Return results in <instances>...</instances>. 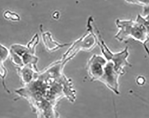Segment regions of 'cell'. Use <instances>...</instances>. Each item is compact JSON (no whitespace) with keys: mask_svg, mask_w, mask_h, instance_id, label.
I'll return each instance as SVG.
<instances>
[{"mask_svg":"<svg viewBox=\"0 0 149 118\" xmlns=\"http://www.w3.org/2000/svg\"><path fill=\"white\" fill-rule=\"evenodd\" d=\"M42 40L44 43L46 49L48 51H55L59 49L66 47L67 46L70 45H71L70 43L68 44H61L58 43L57 41H55L52 37V34L49 32H43L42 30Z\"/></svg>","mask_w":149,"mask_h":118,"instance_id":"cell-6","label":"cell"},{"mask_svg":"<svg viewBox=\"0 0 149 118\" xmlns=\"http://www.w3.org/2000/svg\"><path fill=\"white\" fill-rule=\"evenodd\" d=\"M53 18L54 19H56V20H57L58 18H59L60 16V14L58 11H55V12H54L52 15Z\"/></svg>","mask_w":149,"mask_h":118,"instance_id":"cell-13","label":"cell"},{"mask_svg":"<svg viewBox=\"0 0 149 118\" xmlns=\"http://www.w3.org/2000/svg\"><path fill=\"white\" fill-rule=\"evenodd\" d=\"M3 17L7 20L12 21H19L21 20V17L18 14L10 10L4 12Z\"/></svg>","mask_w":149,"mask_h":118,"instance_id":"cell-8","label":"cell"},{"mask_svg":"<svg viewBox=\"0 0 149 118\" xmlns=\"http://www.w3.org/2000/svg\"><path fill=\"white\" fill-rule=\"evenodd\" d=\"M137 84L139 86H143L146 83V79L143 75H139L136 80Z\"/></svg>","mask_w":149,"mask_h":118,"instance_id":"cell-11","label":"cell"},{"mask_svg":"<svg viewBox=\"0 0 149 118\" xmlns=\"http://www.w3.org/2000/svg\"><path fill=\"white\" fill-rule=\"evenodd\" d=\"M10 55L12 61L17 68H22L26 65L36 64L38 58L35 53L27 47L20 44H13L11 46Z\"/></svg>","mask_w":149,"mask_h":118,"instance_id":"cell-2","label":"cell"},{"mask_svg":"<svg viewBox=\"0 0 149 118\" xmlns=\"http://www.w3.org/2000/svg\"><path fill=\"white\" fill-rule=\"evenodd\" d=\"M125 1L127 3L136 4L141 6V0H125Z\"/></svg>","mask_w":149,"mask_h":118,"instance_id":"cell-12","label":"cell"},{"mask_svg":"<svg viewBox=\"0 0 149 118\" xmlns=\"http://www.w3.org/2000/svg\"><path fill=\"white\" fill-rule=\"evenodd\" d=\"M136 21L144 26L149 34V21L146 20L144 17L141 16V15L138 14L137 15Z\"/></svg>","mask_w":149,"mask_h":118,"instance_id":"cell-10","label":"cell"},{"mask_svg":"<svg viewBox=\"0 0 149 118\" xmlns=\"http://www.w3.org/2000/svg\"><path fill=\"white\" fill-rule=\"evenodd\" d=\"M107 62L106 59L101 56H92L88 64V71L92 79H100L103 75L104 67Z\"/></svg>","mask_w":149,"mask_h":118,"instance_id":"cell-4","label":"cell"},{"mask_svg":"<svg viewBox=\"0 0 149 118\" xmlns=\"http://www.w3.org/2000/svg\"><path fill=\"white\" fill-rule=\"evenodd\" d=\"M10 55V51L3 45L0 44V78L2 80L3 86L5 90L10 93V91L6 89L5 80L7 74V70L4 65V63L6 60Z\"/></svg>","mask_w":149,"mask_h":118,"instance_id":"cell-7","label":"cell"},{"mask_svg":"<svg viewBox=\"0 0 149 118\" xmlns=\"http://www.w3.org/2000/svg\"><path fill=\"white\" fill-rule=\"evenodd\" d=\"M144 18H145L146 20L149 21V14L148 15L145 16Z\"/></svg>","mask_w":149,"mask_h":118,"instance_id":"cell-14","label":"cell"},{"mask_svg":"<svg viewBox=\"0 0 149 118\" xmlns=\"http://www.w3.org/2000/svg\"><path fill=\"white\" fill-rule=\"evenodd\" d=\"M116 24L119 31L115 36V38L120 42H125L131 37L143 45L149 57V49L147 46L149 41V34L144 26L132 19H117Z\"/></svg>","mask_w":149,"mask_h":118,"instance_id":"cell-1","label":"cell"},{"mask_svg":"<svg viewBox=\"0 0 149 118\" xmlns=\"http://www.w3.org/2000/svg\"><path fill=\"white\" fill-rule=\"evenodd\" d=\"M39 41V37L38 34H36L33 36L31 41L28 43L27 46L32 51L35 53V49Z\"/></svg>","mask_w":149,"mask_h":118,"instance_id":"cell-9","label":"cell"},{"mask_svg":"<svg viewBox=\"0 0 149 118\" xmlns=\"http://www.w3.org/2000/svg\"><path fill=\"white\" fill-rule=\"evenodd\" d=\"M120 75L114 69L113 64L111 61H108L104 67L103 75L100 79L108 88L116 94H119L118 80Z\"/></svg>","mask_w":149,"mask_h":118,"instance_id":"cell-3","label":"cell"},{"mask_svg":"<svg viewBox=\"0 0 149 118\" xmlns=\"http://www.w3.org/2000/svg\"><path fill=\"white\" fill-rule=\"evenodd\" d=\"M129 55V52L128 47H125L121 51L115 53L113 55L111 61L113 64L115 70L120 75H123L125 73L124 69L125 67H132V65L127 60Z\"/></svg>","mask_w":149,"mask_h":118,"instance_id":"cell-5","label":"cell"}]
</instances>
